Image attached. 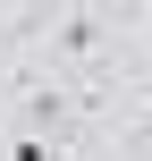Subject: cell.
<instances>
[{
    "label": "cell",
    "instance_id": "obj_1",
    "mask_svg": "<svg viewBox=\"0 0 152 161\" xmlns=\"http://www.w3.org/2000/svg\"><path fill=\"white\" fill-rule=\"evenodd\" d=\"M59 51H68V59H93V51H102V25H93V17H68V25H59Z\"/></svg>",
    "mask_w": 152,
    "mask_h": 161
},
{
    "label": "cell",
    "instance_id": "obj_2",
    "mask_svg": "<svg viewBox=\"0 0 152 161\" xmlns=\"http://www.w3.org/2000/svg\"><path fill=\"white\" fill-rule=\"evenodd\" d=\"M8 161H59V144H51L42 127H17V136H8Z\"/></svg>",
    "mask_w": 152,
    "mask_h": 161
},
{
    "label": "cell",
    "instance_id": "obj_3",
    "mask_svg": "<svg viewBox=\"0 0 152 161\" xmlns=\"http://www.w3.org/2000/svg\"><path fill=\"white\" fill-rule=\"evenodd\" d=\"M25 119H34V127H59V119H68V93H51V85L25 93Z\"/></svg>",
    "mask_w": 152,
    "mask_h": 161
}]
</instances>
